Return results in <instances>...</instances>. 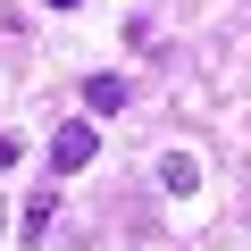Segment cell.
<instances>
[{"instance_id": "cell-3", "label": "cell", "mask_w": 251, "mask_h": 251, "mask_svg": "<svg viewBox=\"0 0 251 251\" xmlns=\"http://www.w3.org/2000/svg\"><path fill=\"white\" fill-rule=\"evenodd\" d=\"M159 184H168V193H193V184H201L193 151H168V159H159Z\"/></svg>"}, {"instance_id": "cell-1", "label": "cell", "mask_w": 251, "mask_h": 251, "mask_svg": "<svg viewBox=\"0 0 251 251\" xmlns=\"http://www.w3.org/2000/svg\"><path fill=\"white\" fill-rule=\"evenodd\" d=\"M92 151H100V134H92V117H67L59 134H50V168H59V176L92 168Z\"/></svg>"}, {"instance_id": "cell-4", "label": "cell", "mask_w": 251, "mask_h": 251, "mask_svg": "<svg viewBox=\"0 0 251 251\" xmlns=\"http://www.w3.org/2000/svg\"><path fill=\"white\" fill-rule=\"evenodd\" d=\"M50 209H59V201H50V193H34V201H25V209H17V226H25V243H42V234H50Z\"/></svg>"}, {"instance_id": "cell-2", "label": "cell", "mask_w": 251, "mask_h": 251, "mask_svg": "<svg viewBox=\"0 0 251 251\" xmlns=\"http://www.w3.org/2000/svg\"><path fill=\"white\" fill-rule=\"evenodd\" d=\"M126 100H134V84H126V75H92V84H84V109H100V117L126 109Z\"/></svg>"}, {"instance_id": "cell-5", "label": "cell", "mask_w": 251, "mask_h": 251, "mask_svg": "<svg viewBox=\"0 0 251 251\" xmlns=\"http://www.w3.org/2000/svg\"><path fill=\"white\" fill-rule=\"evenodd\" d=\"M17 159H25V143H17V134H0V168H17Z\"/></svg>"}]
</instances>
